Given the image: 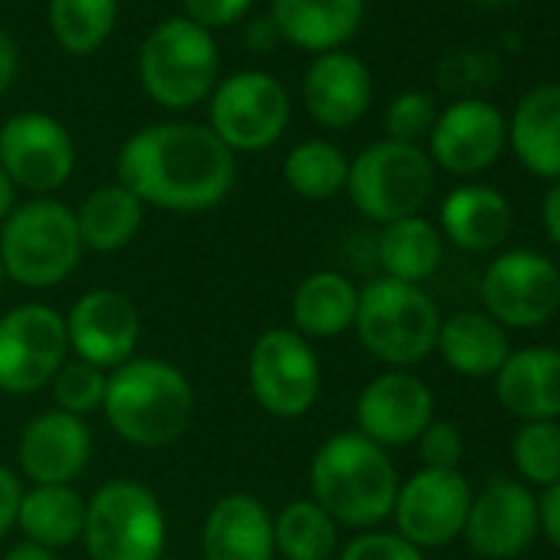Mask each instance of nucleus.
I'll return each mask as SVG.
<instances>
[{
    "label": "nucleus",
    "instance_id": "34",
    "mask_svg": "<svg viewBox=\"0 0 560 560\" xmlns=\"http://www.w3.org/2000/svg\"><path fill=\"white\" fill-rule=\"evenodd\" d=\"M511 465L527 488L560 481V422H521L511 435Z\"/></svg>",
    "mask_w": 560,
    "mask_h": 560
},
{
    "label": "nucleus",
    "instance_id": "41",
    "mask_svg": "<svg viewBox=\"0 0 560 560\" xmlns=\"http://www.w3.org/2000/svg\"><path fill=\"white\" fill-rule=\"evenodd\" d=\"M537 508H540V534L553 550H560V481L537 494Z\"/></svg>",
    "mask_w": 560,
    "mask_h": 560
},
{
    "label": "nucleus",
    "instance_id": "33",
    "mask_svg": "<svg viewBox=\"0 0 560 560\" xmlns=\"http://www.w3.org/2000/svg\"><path fill=\"white\" fill-rule=\"evenodd\" d=\"M350 159L327 139H307L284 159V182L307 201H327L347 191Z\"/></svg>",
    "mask_w": 560,
    "mask_h": 560
},
{
    "label": "nucleus",
    "instance_id": "38",
    "mask_svg": "<svg viewBox=\"0 0 560 560\" xmlns=\"http://www.w3.org/2000/svg\"><path fill=\"white\" fill-rule=\"evenodd\" d=\"M340 560H425V550L396 530H363L340 550Z\"/></svg>",
    "mask_w": 560,
    "mask_h": 560
},
{
    "label": "nucleus",
    "instance_id": "17",
    "mask_svg": "<svg viewBox=\"0 0 560 560\" xmlns=\"http://www.w3.org/2000/svg\"><path fill=\"white\" fill-rule=\"evenodd\" d=\"M435 419V396L409 370H389L370 380L357 399V432L380 448L412 445Z\"/></svg>",
    "mask_w": 560,
    "mask_h": 560
},
{
    "label": "nucleus",
    "instance_id": "31",
    "mask_svg": "<svg viewBox=\"0 0 560 560\" xmlns=\"http://www.w3.org/2000/svg\"><path fill=\"white\" fill-rule=\"evenodd\" d=\"M337 527L314 498H298L273 514V553L284 560H330L340 550Z\"/></svg>",
    "mask_w": 560,
    "mask_h": 560
},
{
    "label": "nucleus",
    "instance_id": "22",
    "mask_svg": "<svg viewBox=\"0 0 560 560\" xmlns=\"http://www.w3.org/2000/svg\"><path fill=\"white\" fill-rule=\"evenodd\" d=\"M439 231L468 254H488L511 237L514 208L504 191L485 182H465L442 198Z\"/></svg>",
    "mask_w": 560,
    "mask_h": 560
},
{
    "label": "nucleus",
    "instance_id": "45",
    "mask_svg": "<svg viewBox=\"0 0 560 560\" xmlns=\"http://www.w3.org/2000/svg\"><path fill=\"white\" fill-rule=\"evenodd\" d=\"M14 195H18L14 182L8 178V172H4V168H0V221H4V218L14 211Z\"/></svg>",
    "mask_w": 560,
    "mask_h": 560
},
{
    "label": "nucleus",
    "instance_id": "35",
    "mask_svg": "<svg viewBox=\"0 0 560 560\" xmlns=\"http://www.w3.org/2000/svg\"><path fill=\"white\" fill-rule=\"evenodd\" d=\"M106 383H109V373L106 370H100V366L83 363V360L73 357L50 380V393H54L60 412H70V416H80L83 419V416L103 409Z\"/></svg>",
    "mask_w": 560,
    "mask_h": 560
},
{
    "label": "nucleus",
    "instance_id": "20",
    "mask_svg": "<svg viewBox=\"0 0 560 560\" xmlns=\"http://www.w3.org/2000/svg\"><path fill=\"white\" fill-rule=\"evenodd\" d=\"M373 103V73L350 50L317 54L304 77V106L324 129L357 126Z\"/></svg>",
    "mask_w": 560,
    "mask_h": 560
},
{
    "label": "nucleus",
    "instance_id": "36",
    "mask_svg": "<svg viewBox=\"0 0 560 560\" xmlns=\"http://www.w3.org/2000/svg\"><path fill=\"white\" fill-rule=\"evenodd\" d=\"M435 119H439L435 100L422 90H406L389 103L383 129H386V139H393V142L422 145L429 139Z\"/></svg>",
    "mask_w": 560,
    "mask_h": 560
},
{
    "label": "nucleus",
    "instance_id": "11",
    "mask_svg": "<svg viewBox=\"0 0 560 560\" xmlns=\"http://www.w3.org/2000/svg\"><path fill=\"white\" fill-rule=\"evenodd\" d=\"M247 380L257 406L273 419H301L320 399V357L291 327L264 330L247 360Z\"/></svg>",
    "mask_w": 560,
    "mask_h": 560
},
{
    "label": "nucleus",
    "instance_id": "14",
    "mask_svg": "<svg viewBox=\"0 0 560 560\" xmlns=\"http://www.w3.org/2000/svg\"><path fill=\"white\" fill-rule=\"evenodd\" d=\"M471 485L458 471L419 468L406 481H399V494L393 504L396 534H402L419 550L448 547L462 537L465 517L471 508Z\"/></svg>",
    "mask_w": 560,
    "mask_h": 560
},
{
    "label": "nucleus",
    "instance_id": "19",
    "mask_svg": "<svg viewBox=\"0 0 560 560\" xmlns=\"http://www.w3.org/2000/svg\"><path fill=\"white\" fill-rule=\"evenodd\" d=\"M93 455V432L80 416L50 409L27 422L18 442L21 471L34 485H73Z\"/></svg>",
    "mask_w": 560,
    "mask_h": 560
},
{
    "label": "nucleus",
    "instance_id": "9",
    "mask_svg": "<svg viewBox=\"0 0 560 560\" xmlns=\"http://www.w3.org/2000/svg\"><path fill=\"white\" fill-rule=\"evenodd\" d=\"M478 294L504 330H537L560 314V267L534 247H511L485 267Z\"/></svg>",
    "mask_w": 560,
    "mask_h": 560
},
{
    "label": "nucleus",
    "instance_id": "4",
    "mask_svg": "<svg viewBox=\"0 0 560 560\" xmlns=\"http://www.w3.org/2000/svg\"><path fill=\"white\" fill-rule=\"evenodd\" d=\"M439 327V304L419 284L380 277L360 291L353 330L363 350L389 370H409L432 357Z\"/></svg>",
    "mask_w": 560,
    "mask_h": 560
},
{
    "label": "nucleus",
    "instance_id": "43",
    "mask_svg": "<svg viewBox=\"0 0 560 560\" xmlns=\"http://www.w3.org/2000/svg\"><path fill=\"white\" fill-rule=\"evenodd\" d=\"M18 67H21V57H18V44L11 40V34L0 27V96H4L18 77Z\"/></svg>",
    "mask_w": 560,
    "mask_h": 560
},
{
    "label": "nucleus",
    "instance_id": "44",
    "mask_svg": "<svg viewBox=\"0 0 560 560\" xmlns=\"http://www.w3.org/2000/svg\"><path fill=\"white\" fill-rule=\"evenodd\" d=\"M4 560H57V550L50 547H40V544H31V540H21L8 550Z\"/></svg>",
    "mask_w": 560,
    "mask_h": 560
},
{
    "label": "nucleus",
    "instance_id": "32",
    "mask_svg": "<svg viewBox=\"0 0 560 560\" xmlns=\"http://www.w3.org/2000/svg\"><path fill=\"white\" fill-rule=\"evenodd\" d=\"M47 21L54 40L67 54L90 57L113 37L119 21V0H50Z\"/></svg>",
    "mask_w": 560,
    "mask_h": 560
},
{
    "label": "nucleus",
    "instance_id": "8",
    "mask_svg": "<svg viewBox=\"0 0 560 560\" xmlns=\"http://www.w3.org/2000/svg\"><path fill=\"white\" fill-rule=\"evenodd\" d=\"M165 540L168 524L152 488L113 478L86 501L83 544L93 560H162Z\"/></svg>",
    "mask_w": 560,
    "mask_h": 560
},
{
    "label": "nucleus",
    "instance_id": "37",
    "mask_svg": "<svg viewBox=\"0 0 560 560\" xmlns=\"http://www.w3.org/2000/svg\"><path fill=\"white\" fill-rule=\"evenodd\" d=\"M422 468H442V471H458L465 458V435L452 419H432L425 432L416 439Z\"/></svg>",
    "mask_w": 560,
    "mask_h": 560
},
{
    "label": "nucleus",
    "instance_id": "42",
    "mask_svg": "<svg viewBox=\"0 0 560 560\" xmlns=\"http://www.w3.org/2000/svg\"><path fill=\"white\" fill-rule=\"evenodd\" d=\"M540 224L547 237L553 241V247H560V182H553L540 201Z\"/></svg>",
    "mask_w": 560,
    "mask_h": 560
},
{
    "label": "nucleus",
    "instance_id": "23",
    "mask_svg": "<svg viewBox=\"0 0 560 560\" xmlns=\"http://www.w3.org/2000/svg\"><path fill=\"white\" fill-rule=\"evenodd\" d=\"M508 149L540 182H560V80L530 86L511 119Z\"/></svg>",
    "mask_w": 560,
    "mask_h": 560
},
{
    "label": "nucleus",
    "instance_id": "29",
    "mask_svg": "<svg viewBox=\"0 0 560 560\" xmlns=\"http://www.w3.org/2000/svg\"><path fill=\"white\" fill-rule=\"evenodd\" d=\"M73 214L83 247L96 254H113L136 241L145 218V205L126 185L113 182L93 188Z\"/></svg>",
    "mask_w": 560,
    "mask_h": 560
},
{
    "label": "nucleus",
    "instance_id": "1",
    "mask_svg": "<svg viewBox=\"0 0 560 560\" xmlns=\"http://www.w3.org/2000/svg\"><path fill=\"white\" fill-rule=\"evenodd\" d=\"M116 175L142 205L195 214L231 195L237 162L201 122H155L122 142Z\"/></svg>",
    "mask_w": 560,
    "mask_h": 560
},
{
    "label": "nucleus",
    "instance_id": "12",
    "mask_svg": "<svg viewBox=\"0 0 560 560\" xmlns=\"http://www.w3.org/2000/svg\"><path fill=\"white\" fill-rule=\"evenodd\" d=\"M67 317L47 304H21L0 317V393L31 396L67 363Z\"/></svg>",
    "mask_w": 560,
    "mask_h": 560
},
{
    "label": "nucleus",
    "instance_id": "25",
    "mask_svg": "<svg viewBox=\"0 0 560 560\" xmlns=\"http://www.w3.org/2000/svg\"><path fill=\"white\" fill-rule=\"evenodd\" d=\"M205 560H273V514L254 494H224L201 527Z\"/></svg>",
    "mask_w": 560,
    "mask_h": 560
},
{
    "label": "nucleus",
    "instance_id": "28",
    "mask_svg": "<svg viewBox=\"0 0 560 560\" xmlns=\"http://www.w3.org/2000/svg\"><path fill=\"white\" fill-rule=\"evenodd\" d=\"M376 257L383 277L422 288V280H429L445 257V237L439 224L422 214L399 218L393 224H383L376 241Z\"/></svg>",
    "mask_w": 560,
    "mask_h": 560
},
{
    "label": "nucleus",
    "instance_id": "6",
    "mask_svg": "<svg viewBox=\"0 0 560 560\" xmlns=\"http://www.w3.org/2000/svg\"><path fill=\"white\" fill-rule=\"evenodd\" d=\"M221 73L214 37L188 18H168L149 31L139 50V80L162 109H191L205 103Z\"/></svg>",
    "mask_w": 560,
    "mask_h": 560
},
{
    "label": "nucleus",
    "instance_id": "27",
    "mask_svg": "<svg viewBox=\"0 0 560 560\" xmlns=\"http://www.w3.org/2000/svg\"><path fill=\"white\" fill-rule=\"evenodd\" d=\"M360 307V288L340 270H317L304 277L294 301H291V317L294 327L304 340H334L347 330H353Z\"/></svg>",
    "mask_w": 560,
    "mask_h": 560
},
{
    "label": "nucleus",
    "instance_id": "10",
    "mask_svg": "<svg viewBox=\"0 0 560 560\" xmlns=\"http://www.w3.org/2000/svg\"><path fill=\"white\" fill-rule=\"evenodd\" d=\"M208 129L237 155V152H264L291 122V96L288 86L264 70L231 73L208 96Z\"/></svg>",
    "mask_w": 560,
    "mask_h": 560
},
{
    "label": "nucleus",
    "instance_id": "13",
    "mask_svg": "<svg viewBox=\"0 0 560 560\" xmlns=\"http://www.w3.org/2000/svg\"><path fill=\"white\" fill-rule=\"evenodd\" d=\"M77 149L67 126L50 113H18L0 126V168L14 188L50 198L73 175Z\"/></svg>",
    "mask_w": 560,
    "mask_h": 560
},
{
    "label": "nucleus",
    "instance_id": "30",
    "mask_svg": "<svg viewBox=\"0 0 560 560\" xmlns=\"http://www.w3.org/2000/svg\"><path fill=\"white\" fill-rule=\"evenodd\" d=\"M86 524V498L73 485H34L24 491L18 508V527L31 544L40 547H67L83 537Z\"/></svg>",
    "mask_w": 560,
    "mask_h": 560
},
{
    "label": "nucleus",
    "instance_id": "7",
    "mask_svg": "<svg viewBox=\"0 0 560 560\" xmlns=\"http://www.w3.org/2000/svg\"><path fill=\"white\" fill-rule=\"evenodd\" d=\"M347 191L363 218L393 224L422 214L435 191V165L422 145L380 139L350 159Z\"/></svg>",
    "mask_w": 560,
    "mask_h": 560
},
{
    "label": "nucleus",
    "instance_id": "47",
    "mask_svg": "<svg viewBox=\"0 0 560 560\" xmlns=\"http://www.w3.org/2000/svg\"><path fill=\"white\" fill-rule=\"evenodd\" d=\"M0 284H4V264H0Z\"/></svg>",
    "mask_w": 560,
    "mask_h": 560
},
{
    "label": "nucleus",
    "instance_id": "26",
    "mask_svg": "<svg viewBox=\"0 0 560 560\" xmlns=\"http://www.w3.org/2000/svg\"><path fill=\"white\" fill-rule=\"evenodd\" d=\"M435 350L452 373L465 380H494L511 357V337L485 311H458L442 320Z\"/></svg>",
    "mask_w": 560,
    "mask_h": 560
},
{
    "label": "nucleus",
    "instance_id": "2",
    "mask_svg": "<svg viewBox=\"0 0 560 560\" xmlns=\"http://www.w3.org/2000/svg\"><path fill=\"white\" fill-rule=\"evenodd\" d=\"M399 471L386 448L360 432L330 435L311 458V498L347 527L373 530L393 517Z\"/></svg>",
    "mask_w": 560,
    "mask_h": 560
},
{
    "label": "nucleus",
    "instance_id": "24",
    "mask_svg": "<svg viewBox=\"0 0 560 560\" xmlns=\"http://www.w3.org/2000/svg\"><path fill=\"white\" fill-rule=\"evenodd\" d=\"M366 0H270V21L280 40L307 50H343L363 24Z\"/></svg>",
    "mask_w": 560,
    "mask_h": 560
},
{
    "label": "nucleus",
    "instance_id": "46",
    "mask_svg": "<svg viewBox=\"0 0 560 560\" xmlns=\"http://www.w3.org/2000/svg\"><path fill=\"white\" fill-rule=\"evenodd\" d=\"M471 8H481V11H501V8H511L517 0H465Z\"/></svg>",
    "mask_w": 560,
    "mask_h": 560
},
{
    "label": "nucleus",
    "instance_id": "3",
    "mask_svg": "<svg viewBox=\"0 0 560 560\" xmlns=\"http://www.w3.org/2000/svg\"><path fill=\"white\" fill-rule=\"evenodd\" d=\"M103 412L122 442L136 448H165L188 432L195 389L175 363L132 357L109 373Z\"/></svg>",
    "mask_w": 560,
    "mask_h": 560
},
{
    "label": "nucleus",
    "instance_id": "40",
    "mask_svg": "<svg viewBox=\"0 0 560 560\" xmlns=\"http://www.w3.org/2000/svg\"><path fill=\"white\" fill-rule=\"evenodd\" d=\"M21 498H24L21 478H18L8 465H0V537H4V534L18 524Z\"/></svg>",
    "mask_w": 560,
    "mask_h": 560
},
{
    "label": "nucleus",
    "instance_id": "18",
    "mask_svg": "<svg viewBox=\"0 0 560 560\" xmlns=\"http://www.w3.org/2000/svg\"><path fill=\"white\" fill-rule=\"evenodd\" d=\"M139 337V307L119 291H90L67 314V340L73 357L109 373L136 357Z\"/></svg>",
    "mask_w": 560,
    "mask_h": 560
},
{
    "label": "nucleus",
    "instance_id": "21",
    "mask_svg": "<svg viewBox=\"0 0 560 560\" xmlns=\"http://www.w3.org/2000/svg\"><path fill=\"white\" fill-rule=\"evenodd\" d=\"M494 396L517 422H560V347L511 350L494 373Z\"/></svg>",
    "mask_w": 560,
    "mask_h": 560
},
{
    "label": "nucleus",
    "instance_id": "15",
    "mask_svg": "<svg viewBox=\"0 0 560 560\" xmlns=\"http://www.w3.org/2000/svg\"><path fill=\"white\" fill-rule=\"evenodd\" d=\"M429 159L435 168L471 178L498 165V159L508 149V116L481 100H452L445 109H439V119L429 132Z\"/></svg>",
    "mask_w": 560,
    "mask_h": 560
},
{
    "label": "nucleus",
    "instance_id": "5",
    "mask_svg": "<svg viewBox=\"0 0 560 560\" xmlns=\"http://www.w3.org/2000/svg\"><path fill=\"white\" fill-rule=\"evenodd\" d=\"M83 241L77 214L57 198H31L14 205L0 221V264L24 288H57L77 270Z\"/></svg>",
    "mask_w": 560,
    "mask_h": 560
},
{
    "label": "nucleus",
    "instance_id": "16",
    "mask_svg": "<svg viewBox=\"0 0 560 560\" xmlns=\"http://www.w3.org/2000/svg\"><path fill=\"white\" fill-rule=\"evenodd\" d=\"M540 534V508L534 488L517 478L498 475L478 494L465 517L462 537L485 560H514Z\"/></svg>",
    "mask_w": 560,
    "mask_h": 560
},
{
    "label": "nucleus",
    "instance_id": "39",
    "mask_svg": "<svg viewBox=\"0 0 560 560\" xmlns=\"http://www.w3.org/2000/svg\"><path fill=\"white\" fill-rule=\"evenodd\" d=\"M182 4H185V18L211 34L237 24L250 11L254 0H182Z\"/></svg>",
    "mask_w": 560,
    "mask_h": 560
}]
</instances>
